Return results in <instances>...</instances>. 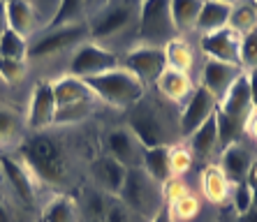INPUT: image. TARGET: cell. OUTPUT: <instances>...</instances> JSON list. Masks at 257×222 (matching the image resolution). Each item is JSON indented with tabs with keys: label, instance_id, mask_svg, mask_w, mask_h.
<instances>
[{
	"label": "cell",
	"instance_id": "1",
	"mask_svg": "<svg viewBox=\"0 0 257 222\" xmlns=\"http://www.w3.org/2000/svg\"><path fill=\"white\" fill-rule=\"evenodd\" d=\"M127 130L137 137L142 148L174 146L181 137L179 114H174V102L162 95L144 93L127 109Z\"/></svg>",
	"mask_w": 257,
	"mask_h": 222
},
{
	"label": "cell",
	"instance_id": "2",
	"mask_svg": "<svg viewBox=\"0 0 257 222\" xmlns=\"http://www.w3.org/2000/svg\"><path fill=\"white\" fill-rule=\"evenodd\" d=\"M21 160L19 162L28 169L33 180H40L44 185H60L67 176L65 153L51 134L37 132L28 137L19 148Z\"/></svg>",
	"mask_w": 257,
	"mask_h": 222
},
{
	"label": "cell",
	"instance_id": "3",
	"mask_svg": "<svg viewBox=\"0 0 257 222\" xmlns=\"http://www.w3.org/2000/svg\"><path fill=\"white\" fill-rule=\"evenodd\" d=\"M250 88H248V79L241 74L232 84V88L225 93L222 100H218L215 107V125H218V148H229V146L239 144L243 137L245 120L252 111Z\"/></svg>",
	"mask_w": 257,
	"mask_h": 222
},
{
	"label": "cell",
	"instance_id": "4",
	"mask_svg": "<svg viewBox=\"0 0 257 222\" xmlns=\"http://www.w3.org/2000/svg\"><path fill=\"white\" fill-rule=\"evenodd\" d=\"M139 3L142 0H104L88 24V35L95 37V44L118 40L137 30Z\"/></svg>",
	"mask_w": 257,
	"mask_h": 222
},
{
	"label": "cell",
	"instance_id": "5",
	"mask_svg": "<svg viewBox=\"0 0 257 222\" xmlns=\"http://www.w3.org/2000/svg\"><path fill=\"white\" fill-rule=\"evenodd\" d=\"M84 81L97 100L111 104L116 109H125V111L146 93L144 90L146 86L132 72H127L125 67H116V70H109L100 77H90Z\"/></svg>",
	"mask_w": 257,
	"mask_h": 222
},
{
	"label": "cell",
	"instance_id": "6",
	"mask_svg": "<svg viewBox=\"0 0 257 222\" xmlns=\"http://www.w3.org/2000/svg\"><path fill=\"white\" fill-rule=\"evenodd\" d=\"M116 197L130 210H135L137 215H142L144 220H151V217L165 206L162 192H160V183H156L142 167L127 169L123 187H120V192L116 194Z\"/></svg>",
	"mask_w": 257,
	"mask_h": 222
},
{
	"label": "cell",
	"instance_id": "7",
	"mask_svg": "<svg viewBox=\"0 0 257 222\" xmlns=\"http://www.w3.org/2000/svg\"><path fill=\"white\" fill-rule=\"evenodd\" d=\"M137 35L146 47H165L179 37L172 19V0H142L139 3Z\"/></svg>",
	"mask_w": 257,
	"mask_h": 222
},
{
	"label": "cell",
	"instance_id": "8",
	"mask_svg": "<svg viewBox=\"0 0 257 222\" xmlns=\"http://www.w3.org/2000/svg\"><path fill=\"white\" fill-rule=\"evenodd\" d=\"M116 67H120V58L114 51L100 44H81L70 60V77L90 79L100 77L109 70H116Z\"/></svg>",
	"mask_w": 257,
	"mask_h": 222
},
{
	"label": "cell",
	"instance_id": "9",
	"mask_svg": "<svg viewBox=\"0 0 257 222\" xmlns=\"http://www.w3.org/2000/svg\"><path fill=\"white\" fill-rule=\"evenodd\" d=\"M84 37H88V24L86 21L51 28L37 42H33L28 47V58H49V56H56L60 51L72 49L74 44H79Z\"/></svg>",
	"mask_w": 257,
	"mask_h": 222
},
{
	"label": "cell",
	"instance_id": "10",
	"mask_svg": "<svg viewBox=\"0 0 257 222\" xmlns=\"http://www.w3.org/2000/svg\"><path fill=\"white\" fill-rule=\"evenodd\" d=\"M120 67H125L127 72L135 74L144 86H156L160 74L167 70V58H165V51L160 47H146V44H142V47L130 49L123 56Z\"/></svg>",
	"mask_w": 257,
	"mask_h": 222
},
{
	"label": "cell",
	"instance_id": "11",
	"mask_svg": "<svg viewBox=\"0 0 257 222\" xmlns=\"http://www.w3.org/2000/svg\"><path fill=\"white\" fill-rule=\"evenodd\" d=\"M215 107H218V100L204 86L192 88V93L188 95L186 107L181 109V114H179L181 137H190L195 130H199L206 123V118L215 114Z\"/></svg>",
	"mask_w": 257,
	"mask_h": 222
},
{
	"label": "cell",
	"instance_id": "12",
	"mask_svg": "<svg viewBox=\"0 0 257 222\" xmlns=\"http://www.w3.org/2000/svg\"><path fill=\"white\" fill-rule=\"evenodd\" d=\"M54 114H56V100H54V86L51 81L42 79L33 86V95H30L28 104V127L30 130H44V127L54 125Z\"/></svg>",
	"mask_w": 257,
	"mask_h": 222
},
{
	"label": "cell",
	"instance_id": "13",
	"mask_svg": "<svg viewBox=\"0 0 257 222\" xmlns=\"http://www.w3.org/2000/svg\"><path fill=\"white\" fill-rule=\"evenodd\" d=\"M0 174L7 178V183L12 185L14 194L26 208H35L37 204V190L35 180L28 174V169L19 162L12 155H0Z\"/></svg>",
	"mask_w": 257,
	"mask_h": 222
},
{
	"label": "cell",
	"instance_id": "14",
	"mask_svg": "<svg viewBox=\"0 0 257 222\" xmlns=\"http://www.w3.org/2000/svg\"><path fill=\"white\" fill-rule=\"evenodd\" d=\"M104 146H107V155H111L114 160H118L125 169L142 167V144L137 141V137L127 130V127H116L109 130L104 137Z\"/></svg>",
	"mask_w": 257,
	"mask_h": 222
},
{
	"label": "cell",
	"instance_id": "15",
	"mask_svg": "<svg viewBox=\"0 0 257 222\" xmlns=\"http://www.w3.org/2000/svg\"><path fill=\"white\" fill-rule=\"evenodd\" d=\"M241 74H243V67L241 65H229V63L206 58V63L202 67V84L199 86H204L215 100H222L225 93L232 88V84Z\"/></svg>",
	"mask_w": 257,
	"mask_h": 222
},
{
	"label": "cell",
	"instance_id": "16",
	"mask_svg": "<svg viewBox=\"0 0 257 222\" xmlns=\"http://www.w3.org/2000/svg\"><path fill=\"white\" fill-rule=\"evenodd\" d=\"M239 47L241 35H236L232 28H220L202 37L204 54L220 63H229V65H239Z\"/></svg>",
	"mask_w": 257,
	"mask_h": 222
},
{
	"label": "cell",
	"instance_id": "17",
	"mask_svg": "<svg viewBox=\"0 0 257 222\" xmlns=\"http://www.w3.org/2000/svg\"><path fill=\"white\" fill-rule=\"evenodd\" d=\"M125 174H127V169L123 167L118 160L107 155V153L95 157V160L90 162V176H93V180H95L109 197H116V194L120 192Z\"/></svg>",
	"mask_w": 257,
	"mask_h": 222
},
{
	"label": "cell",
	"instance_id": "18",
	"mask_svg": "<svg viewBox=\"0 0 257 222\" xmlns=\"http://www.w3.org/2000/svg\"><path fill=\"white\" fill-rule=\"evenodd\" d=\"M199 183H202V194L211 204H225L232 194V183L220 169V164L204 167L199 174Z\"/></svg>",
	"mask_w": 257,
	"mask_h": 222
},
{
	"label": "cell",
	"instance_id": "19",
	"mask_svg": "<svg viewBox=\"0 0 257 222\" xmlns=\"http://www.w3.org/2000/svg\"><path fill=\"white\" fill-rule=\"evenodd\" d=\"M250 164H252V155L248 153L243 144H234L229 148L222 150V160H220V169L225 171V176L229 178V183H241L245 180L248 171H250Z\"/></svg>",
	"mask_w": 257,
	"mask_h": 222
},
{
	"label": "cell",
	"instance_id": "20",
	"mask_svg": "<svg viewBox=\"0 0 257 222\" xmlns=\"http://www.w3.org/2000/svg\"><path fill=\"white\" fill-rule=\"evenodd\" d=\"M156 88H158V95H162L165 100H169V102H181V100H186V97L190 95L195 86H192V81H190V74L167 67V70L160 74V79L156 81Z\"/></svg>",
	"mask_w": 257,
	"mask_h": 222
},
{
	"label": "cell",
	"instance_id": "21",
	"mask_svg": "<svg viewBox=\"0 0 257 222\" xmlns=\"http://www.w3.org/2000/svg\"><path fill=\"white\" fill-rule=\"evenodd\" d=\"M5 14L10 30L19 33L21 37H28L37 26L35 7L30 0H5Z\"/></svg>",
	"mask_w": 257,
	"mask_h": 222
},
{
	"label": "cell",
	"instance_id": "22",
	"mask_svg": "<svg viewBox=\"0 0 257 222\" xmlns=\"http://www.w3.org/2000/svg\"><path fill=\"white\" fill-rule=\"evenodd\" d=\"M229 14H232V5H227V3H220V0H204L195 28L202 30L204 35L215 33V30H220V28H227Z\"/></svg>",
	"mask_w": 257,
	"mask_h": 222
},
{
	"label": "cell",
	"instance_id": "23",
	"mask_svg": "<svg viewBox=\"0 0 257 222\" xmlns=\"http://www.w3.org/2000/svg\"><path fill=\"white\" fill-rule=\"evenodd\" d=\"M54 86V100H56V107H63V104H72V102H79V100H90L95 97L90 93V88L86 86L84 79H77V77H63L58 81H51Z\"/></svg>",
	"mask_w": 257,
	"mask_h": 222
},
{
	"label": "cell",
	"instance_id": "24",
	"mask_svg": "<svg viewBox=\"0 0 257 222\" xmlns=\"http://www.w3.org/2000/svg\"><path fill=\"white\" fill-rule=\"evenodd\" d=\"M169 148L172 146H156V148H144L142 153V169L156 183H165L172 176L169 169Z\"/></svg>",
	"mask_w": 257,
	"mask_h": 222
},
{
	"label": "cell",
	"instance_id": "25",
	"mask_svg": "<svg viewBox=\"0 0 257 222\" xmlns=\"http://www.w3.org/2000/svg\"><path fill=\"white\" fill-rule=\"evenodd\" d=\"M190 150H192V155L204 157V160L215 155V150H218V125H215V114L209 116L206 123L190 134Z\"/></svg>",
	"mask_w": 257,
	"mask_h": 222
},
{
	"label": "cell",
	"instance_id": "26",
	"mask_svg": "<svg viewBox=\"0 0 257 222\" xmlns=\"http://www.w3.org/2000/svg\"><path fill=\"white\" fill-rule=\"evenodd\" d=\"M42 222H79V206L70 194H56L42 210Z\"/></svg>",
	"mask_w": 257,
	"mask_h": 222
},
{
	"label": "cell",
	"instance_id": "27",
	"mask_svg": "<svg viewBox=\"0 0 257 222\" xmlns=\"http://www.w3.org/2000/svg\"><path fill=\"white\" fill-rule=\"evenodd\" d=\"M162 51H165V58H167V67L190 74L192 63H195V56H192L190 44L183 42L181 37H176V40H172V42L165 44Z\"/></svg>",
	"mask_w": 257,
	"mask_h": 222
},
{
	"label": "cell",
	"instance_id": "28",
	"mask_svg": "<svg viewBox=\"0 0 257 222\" xmlns=\"http://www.w3.org/2000/svg\"><path fill=\"white\" fill-rule=\"evenodd\" d=\"M202 3L204 0H172V19L179 33H188L195 28Z\"/></svg>",
	"mask_w": 257,
	"mask_h": 222
},
{
	"label": "cell",
	"instance_id": "29",
	"mask_svg": "<svg viewBox=\"0 0 257 222\" xmlns=\"http://www.w3.org/2000/svg\"><path fill=\"white\" fill-rule=\"evenodd\" d=\"M95 109V97L90 100H79V102L72 104H63V107H56L54 114V125H72V123H79V120L88 118Z\"/></svg>",
	"mask_w": 257,
	"mask_h": 222
},
{
	"label": "cell",
	"instance_id": "30",
	"mask_svg": "<svg viewBox=\"0 0 257 222\" xmlns=\"http://www.w3.org/2000/svg\"><path fill=\"white\" fill-rule=\"evenodd\" d=\"M227 28H232L236 35H248L250 30L257 28V10L252 3H236L232 5V14H229Z\"/></svg>",
	"mask_w": 257,
	"mask_h": 222
},
{
	"label": "cell",
	"instance_id": "31",
	"mask_svg": "<svg viewBox=\"0 0 257 222\" xmlns=\"http://www.w3.org/2000/svg\"><path fill=\"white\" fill-rule=\"evenodd\" d=\"M86 0H60L58 10H56L54 19L49 21L47 30L51 28H60V26L67 24H79V21H86Z\"/></svg>",
	"mask_w": 257,
	"mask_h": 222
},
{
	"label": "cell",
	"instance_id": "32",
	"mask_svg": "<svg viewBox=\"0 0 257 222\" xmlns=\"http://www.w3.org/2000/svg\"><path fill=\"white\" fill-rule=\"evenodd\" d=\"M21 130V116L14 107L0 102V146H7L14 141Z\"/></svg>",
	"mask_w": 257,
	"mask_h": 222
},
{
	"label": "cell",
	"instance_id": "33",
	"mask_svg": "<svg viewBox=\"0 0 257 222\" xmlns=\"http://www.w3.org/2000/svg\"><path fill=\"white\" fill-rule=\"evenodd\" d=\"M0 58H12V60H26L28 58V42L26 37L7 28L5 35L0 37Z\"/></svg>",
	"mask_w": 257,
	"mask_h": 222
},
{
	"label": "cell",
	"instance_id": "34",
	"mask_svg": "<svg viewBox=\"0 0 257 222\" xmlns=\"http://www.w3.org/2000/svg\"><path fill=\"white\" fill-rule=\"evenodd\" d=\"M167 208H169V215H172L174 222H190L199 215L202 204H199V199L195 197V194L188 192L186 197H181V199H176V201H172V204H167Z\"/></svg>",
	"mask_w": 257,
	"mask_h": 222
},
{
	"label": "cell",
	"instance_id": "35",
	"mask_svg": "<svg viewBox=\"0 0 257 222\" xmlns=\"http://www.w3.org/2000/svg\"><path fill=\"white\" fill-rule=\"evenodd\" d=\"M102 222H149V220H144L135 210H130L118 197H109L104 215H102Z\"/></svg>",
	"mask_w": 257,
	"mask_h": 222
},
{
	"label": "cell",
	"instance_id": "36",
	"mask_svg": "<svg viewBox=\"0 0 257 222\" xmlns=\"http://www.w3.org/2000/svg\"><path fill=\"white\" fill-rule=\"evenodd\" d=\"M239 65L248 70L257 67V28L250 30L248 35L241 37V47H239Z\"/></svg>",
	"mask_w": 257,
	"mask_h": 222
},
{
	"label": "cell",
	"instance_id": "37",
	"mask_svg": "<svg viewBox=\"0 0 257 222\" xmlns=\"http://www.w3.org/2000/svg\"><path fill=\"white\" fill-rule=\"evenodd\" d=\"M190 167H192V150L188 146L174 144L169 148V169H172V176H183Z\"/></svg>",
	"mask_w": 257,
	"mask_h": 222
},
{
	"label": "cell",
	"instance_id": "38",
	"mask_svg": "<svg viewBox=\"0 0 257 222\" xmlns=\"http://www.w3.org/2000/svg\"><path fill=\"white\" fill-rule=\"evenodd\" d=\"M229 199H232V208H234V213H236V217L243 215V213H248V210L252 208V190H250V185H248L245 180L234 183Z\"/></svg>",
	"mask_w": 257,
	"mask_h": 222
},
{
	"label": "cell",
	"instance_id": "39",
	"mask_svg": "<svg viewBox=\"0 0 257 222\" xmlns=\"http://www.w3.org/2000/svg\"><path fill=\"white\" fill-rule=\"evenodd\" d=\"M26 77V60L0 58V79L10 86H17Z\"/></svg>",
	"mask_w": 257,
	"mask_h": 222
},
{
	"label": "cell",
	"instance_id": "40",
	"mask_svg": "<svg viewBox=\"0 0 257 222\" xmlns=\"http://www.w3.org/2000/svg\"><path fill=\"white\" fill-rule=\"evenodd\" d=\"M160 192H162V201H165V204H172L176 199L186 197L190 190H188L186 180L181 178V176H169V178L160 185Z\"/></svg>",
	"mask_w": 257,
	"mask_h": 222
},
{
	"label": "cell",
	"instance_id": "41",
	"mask_svg": "<svg viewBox=\"0 0 257 222\" xmlns=\"http://www.w3.org/2000/svg\"><path fill=\"white\" fill-rule=\"evenodd\" d=\"M245 183L250 185V190H252V206L257 208V160H252L250 171H248V176H245Z\"/></svg>",
	"mask_w": 257,
	"mask_h": 222
},
{
	"label": "cell",
	"instance_id": "42",
	"mask_svg": "<svg viewBox=\"0 0 257 222\" xmlns=\"http://www.w3.org/2000/svg\"><path fill=\"white\" fill-rule=\"evenodd\" d=\"M245 79H248V88H250L252 107L257 109V67L255 70H248V72H245Z\"/></svg>",
	"mask_w": 257,
	"mask_h": 222
},
{
	"label": "cell",
	"instance_id": "43",
	"mask_svg": "<svg viewBox=\"0 0 257 222\" xmlns=\"http://www.w3.org/2000/svg\"><path fill=\"white\" fill-rule=\"evenodd\" d=\"M243 132L248 134V137H250V139H255V141H257V109H252V111H250V116H248V120H245Z\"/></svg>",
	"mask_w": 257,
	"mask_h": 222
},
{
	"label": "cell",
	"instance_id": "44",
	"mask_svg": "<svg viewBox=\"0 0 257 222\" xmlns=\"http://www.w3.org/2000/svg\"><path fill=\"white\" fill-rule=\"evenodd\" d=\"M149 222H174V220H172V215H169V208H167V204L162 206V208L158 210V213H156V215H153V217H151Z\"/></svg>",
	"mask_w": 257,
	"mask_h": 222
},
{
	"label": "cell",
	"instance_id": "45",
	"mask_svg": "<svg viewBox=\"0 0 257 222\" xmlns=\"http://www.w3.org/2000/svg\"><path fill=\"white\" fill-rule=\"evenodd\" d=\"M10 28L7 26V14H5V0H0V37L5 35V30Z\"/></svg>",
	"mask_w": 257,
	"mask_h": 222
},
{
	"label": "cell",
	"instance_id": "46",
	"mask_svg": "<svg viewBox=\"0 0 257 222\" xmlns=\"http://www.w3.org/2000/svg\"><path fill=\"white\" fill-rule=\"evenodd\" d=\"M239 222H257V208L252 206L248 213H243V215H239Z\"/></svg>",
	"mask_w": 257,
	"mask_h": 222
},
{
	"label": "cell",
	"instance_id": "47",
	"mask_svg": "<svg viewBox=\"0 0 257 222\" xmlns=\"http://www.w3.org/2000/svg\"><path fill=\"white\" fill-rule=\"evenodd\" d=\"M0 222H14L12 215H10V210H7V206L0 201Z\"/></svg>",
	"mask_w": 257,
	"mask_h": 222
},
{
	"label": "cell",
	"instance_id": "48",
	"mask_svg": "<svg viewBox=\"0 0 257 222\" xmlns=\"http://www.w3.org/2000/svg\"><path fill=\"white\" fill-rule=\"evenodd\" d=\"M95 3H100V0H86V10H90V7H95Z\"/></svg>",
	"mask_w": 257,
	"mask_h": 222
},
{
	"label": "cell",
	"instance_id": "49",
	"mask_svg": "<svg viewBox=\"0 0 257 222\" xmlns=\"http://www.w3.org/2000/svg\"><path fill=\"white\" fill-rule=\"evenodd\" d=\"M220 3H227V5H236V3H241V0H220Z\"/></svg>",
	"mask_w": 257,
	"mask_h": 222
},
{
	"label": "cell",
	"instance_id": "50",
	"mask_svg": "<svg viewBox=\"0 0 257 222\" xmlns=\"http://www.w3.org/2000/svg\"><path fill=\"white\" fill-rule=\"evenodd\" d=\"M86 222H102V220H97V217H88Z\"/></svg>",
	"mask_w": 257,
	"mask_h": 222
},
{
	"label": "cell",
	"instance_id": "51",
	"mask_svg": "<svg viewBox=\"0 0 257 222\" xmlns=\"http://www.w3.org/2000/svg\"><path fill=\"white\" fill-rule=\"evenodd\" d=\"M252 5H255V10H257V0H255V3H252Z\"/></svg>",
	"mask_w": 257,
	"mask_h": 222
},
{
	"label": "cell",
	"instance_id": "52",
	"mask_svg": "<svg viewBox=\"0 0 257 222\" xmlns=\"http://www.w3.org/2000/svg\"><path fill=\"white\" fill-rule=\"evenodd\" d=\"M232 222H239V217H236V220H232Z\"/></svg>",
	"mask_w": 257,
	"mask_h": 222
}]
</instances>
